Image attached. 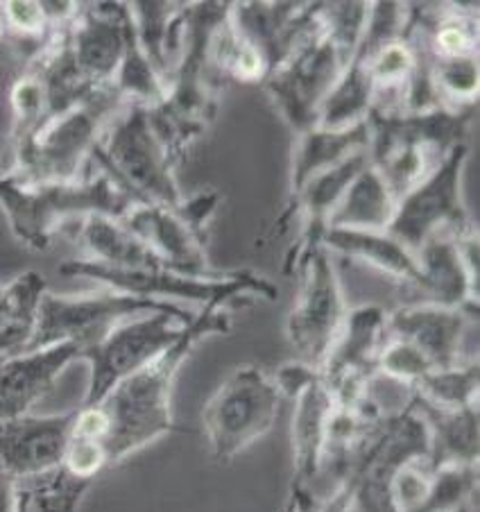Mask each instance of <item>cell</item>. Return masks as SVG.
<instances>
[{
	"label": "cell",
	"mask_w": 480,
	"mask_h": 512,
	"mask_svg": "<svg viewBox=\"0 0 480 512\" xmlns=\"http://www.w3.org/2000/svg\"><path fill=\"white\" fill-rule=\"evenodd\" d=\"M431 372L433 365L426 361L422 352H417L406 340L385 334L379 356H376V374L392 379L401 388L413 390Z\"/></svg>",
	"instance_id": "33"
},
{
	"label": "cell",
	"mask_w": 480,
	"mask_h": 512,
	"mask_svg": "<svg viewBox=\"0 0 480 512\" xmlns=\"http://www.w3.org/2000/svg\"><path fill=\"white\" fill-rule=\"evenodd\" d=\"M295 275L302 277L293 311L286 322V336L299 361L322 370L347 320V302L331 252L320 245L299 261Z\"/></svg>",
	"instance_id": "13"
},
{
	"label": "cell",
	"mask_w": 480,
	"mask_h": 512,
	"mask_svg": "<svg viewBox=\"0 0 480 512\" xmlns=\"http://www.w3.org/2000/svg\"><path fill=\"white\" fill-rule=\"evenodd\" d=\"M372 3H324L322 23L263 80L295 134L317 127L320 109L363 37Z\"/></svg>",
	"instance_id": "2"
},
{
	"label": "cell",
	"mask_w": 480,
	"mask_h": 512,
	"mask_svg": "<svg viewBox=\"0 0 480 512\" xmlns=\"http://www.w3.org/2000/svg\"><path fill=\"white\" fill-rule=\"evenodd\" d=\"M388 313L381 306L365 304L347 313L342 331L331 347L327 361L322 365V379L327 386H338L342 381H374L376 356L385 340Z\"/></svg>",
	"instance_id": "21"
},
{
	"label": "cell",
	"mask_w": 480,
	"mask_h": 512,
	"mask_svg": "<svg viewBox=\"0 0 480 512\" xmlns=\"http://www.w3.org/2000/svg\"><path fill=\"white\" fill-rule=\"evenodd\" d=\"M127 7H130L136 41L161 80L168 82L170 71L182 53L188 3L141 0V3H127Z\"/></svg>",
	"instance_id": "25"
},
{
	"label": "cell",
	"mask_w": 480,
	"mask_h": 512,
	"mask_svg": "<svg viewBox=\"0 0 480 512\" xmlns=\"http://www.w3.org/2000/svg\"><path fill=\"white\" fill-rule=\"evenodd\" d=\"M478 358H465L447 370H433L410 390V395L440 408H465L478 404Z\"/></svg>",
	"instance_id": "29"
},
{
	"label": "cell",
	"mask_w": 480,
	"mask_h": 512,
	"mask_svg": "<svg viewBox=\"0 0 480 512\" xmlns=\"http://www.w3.org/2000/svg\"><path fill=\"white\" fill-rule=\"evenodd\" d=\"M10 109H12V127L7 136V152L16 148L23 139L37 130V127L50 116L48 89L44 75L34 62H25L21 73L16 75L10 89Z\"/></svg>",
	"instance_id": "28"
},
{
	"label": "cell",
	"mask_w": 480,
	"mask_h": 512,
	"mask_svg": "<svg viewBox=\"0 0 480 512\" xmlns=\"http://www.w3.org/2000/svg\"><path fill=\"white\" fill-rule=\"evenodd\" d=\"M68 62L87 87H111L127 44V3L80 5L62 30Z\"/></svg>",
	"instance_id": "15"
},
{
	"label": "cell",
	"mask_w": 480,
	"mask_h": 512,
	"mask_svg": "<svg viewBox=\"0 0 480 512\" xmlns=\"http://www.w3.org/2000/svg\"><path fill=\"white\" fill-rule=\"evenodd\" d=\"M0 12L7 25V32L30 44L44 46L53 34V25L48 21L44 0H7L0 3Z\"/></svg>",
	"instance_id": "34"
},
{
	"label": "cell",
	"mask_w": 480,
	"mask_h": 512,
	"mask_svg": "<svg viewBox=\"0 0 480 512\" xmlns=\"http://www.w3.org/2000/svg\"><path fill=\"white\" fill-rule=\"evenodd\" d=\"M91 485L73 479L62 467L19 483L21 512H77Z\"/></svg>",
	"instance_id": "30"
},
{
	"label": "cell",
	"mask_w": 480,
	"mask_h": 512,
	"mask_svg": "<svg viewBox=\"0 0 480 512\" xmlns=\"http://www.w3.org/2000/svg\"><path fill=\"white\" fill-rule=\"evenodd\" d=\"M75 408L57 415H23L0 422V472L23 483L62 465Z\"/></svg>",
	"instance_id": "17"
},
{
	"label": "cell",
	"mask_w": 480,
	"mask_h": 512,
	"mask_svg": "<svg viewBox=\"0 0 480 512\" xmlns=\"http://www.w3.org/2000/svg\"><path fill=\"white\" fill-rule=\"evenodd\" d=\"M428 302L478 315V232L435 236L417 252Z\"/></svg>",
	"instance_id": "18"
},
{
	"label": "cell",
	"mask_w": 480,
	"mask_h": 512,
	"mask_svg": "<svg viewBox=\"0 0 480 512\" xmlns=\"http://www.w3.org/2000/svg\"><path fill=\"white\" fill-rule=\"evenodd\" d=\"M394 211H397V198L370 164L342 195L329 218V229L388 232Z\"/></svg>",
	"instance_id": "27"
},
{
	"label": "cell",
	"mask_w": 480,
	"mask_h": 512,
	"mask_svg": "<svg viewBox=\"0 0 480 512\" xmlns=\"http://www.w3.org/2000/svg\"><path fill=\"white\" fill-rule=\"evenodd\" d=\"M469 161V143H458L424 182L397 200L388 234L419 252L435 236H467L476 232L462 200V175Z\"/></svg>",
	"instance_id": "11"
},
{
	"label": "cell",
	"mask_w": 480,
	"mask_h": 512,
	"mask_svg": "<svg viewBox=\"0 0 480 512\" xmlns=\"http://www.w3.org/2000/svg\"><path fill=\"white\" fill-rule=\"evenodd\" d=\"M476 320L467 309L424 302L388 313V336L401 338L422 352L433 370H447L465 361L462 340H465L469 322Z\"/></svg>",
	"instance_id": "20"
},
{
	"label": "cell",
	"mask_w": 480,
	"mask_h": 512,
	"mask_svg": "<svg viewBox=\"0 0 480 512\" xmlns=\"http://www.w3.org/2000/svg\"><path fill=\"white\" fill-rule=\"evenodd\" d=\"M7 37V25H5V19H3V12H0V39Z\"/></svg>",
	"instance_id": "38"
},
{
	"label": "cell",
	"mask_w": 480,
	"mask_h": 512,
	"mask_svg": "<svg viewBox=\"0 0 480 512\" xmlns=\"http://www.w3.org/2000/svg\"><path fill=\"white\" fill-rule=\"evenodd\" d=\"M428 75H431L437 102L447 109H471L478 105L480 93V66L478 57L431 59L428 57Z\"/></svg>",
	"instance_id": "31"
},
{
	"label": "cell",
	"mask_w": 480,
	"mask_h": 512,
	"mask_svg": "<svg viewBox=\"0 0 480 512\" xmlns=\"http://www.w3.org/2000/svg\"><path fill=\"white\" fill-rule=\"evenodd\" d=\"M48 290L46 279L37 270H28L0 286V331L19 324H34L37 306Z\"/></svg>",
	"instance_id": "32"
},
{
	"label": "cell",
	"mask_w": 480,
	"mask_h": 512,
	"mask_svg": "<svg viewBox=\"0 0 480 512\" xmlns=\"http://www.w3.org/2000/svg\"><path fill=\"white\" fill-rule=\"evenodd\" d=\"M64 277L89 279L116 293L154 302H195L200 309L204 306H222L234 311L252 304L254 300L277 302L279 288L254 270L218 272L213 277H195L170 268L154 270H120L107 268L87 259L64 261L59 266Z\"/></svg>",
	"instance_id": "7"
},
{
	"label": "cell",
	"mask_w": 480,
	"mask_h": 512,
	"mask_svg": "<svg viewBox=\"0 0 480 512\" xmlns=\"http://www.w3.org/2000/svg\"><path fill=\"white\" fill-rule=\"evenodd\" d=\"M127 105L114 87L93 91L89 98L46 118L28 139L5 155L0 170L21 182H75Z\"/></svg>",
	"instance_id": "6"
},
{
	"label": "cell",
	"mask_w": 480,
	"mask_h": 512,
	"mask_svg": "<svg viewBox=\"0 0 480 512\" xmlns=\"http://www.w3.org/2000/svg\"><path fill=\"white\" fill-rule=\"evenodd\" d=\"M109 175L134 202L177 207L184 200L177 182V161L154 130L148 107L127 105L93 152Z\"/></svg>",
	"instance_id": "8"
},
{
	"label": "cell",
	"mask_w": 480,
	"mask_h": 512,
	"mask_svg": "<svg viewBox=\"0 0 480 512\" xmlns=\"http://www.w3.org/2000/svg\"><path fill=\"white\" fill-rule=\"evenodd\" d=\"M30 334H32V324H19V327L0 331V358L23 352L25 343L30 340Z\"/></svg>",
	"instance_id": "36"
},
{
	"label": "cell",
	"mask_w": 480,
	"mask_h": 512,
	"mask_svg": "<svg viewBox=\"0 0 480 512\" xmlns=\"http://www.w3.org/2000/svg\"><path fill=\"white\" fill-rule=\"evenodd\" d=\"M231 331V311L222 306H204L195 313V320L186 324L182 338L166 349L148 368L132 374L100 401L105 415V454L109 467L123 463L136 451L145 449L164 435L177 429L173 417L175 379L188 356L204 338Z\"/></svg>",
	"instance_id": "1"
},
{
	"label": "cell",
	"mask_w": 480,
	"mask_h": 512,
	"mask_svg": "<svg viewBox=\"0 0 480 512\" xmlns=\"http://www.w3.org/2000/svg\"><path fill=\"white\" fill-rule=\"evenodd\" d=\"M231 5L234 3H188L182 53L170 71L166 96L157 107L148 109L154 130L177 164L216 123L222 80L211 62V41Z\"/></svg>",
	"instance_id": "3"
},
{
	"label": "cell",
	"mask_w": 480,
	"mask_h": 512,
	"mask_svg": "<svg viewBox=\"0 0 480 512\" xmlns=\"http://www.w3.org/2000/svg\"><path fill=\"white\" fill-rule=\"evenodd\" d=\"M184 327L170 313H145L120 322L98 343L84 347L82 361L89 363L91 374L82 406L100 404L120 381L148 368L182 338Z\"/></svg>",
	"instance_id": "14"
},
{
	"label": "cell",
	"mask_w": 480,
	"mask_h": 512,
	"mask_svg": "<svg viewBox=\"0 0 480 512\" xmlns=\"http://www.w3.org/2000/svg\"><path fill=\"white\" fill-rule=\"evenodd\" d=\"M293 401V485L286 506L295 512H311L322 503L315 490L322 481V460L336 397L317 372L295 392Z\"/></svg>",
	"instance_id": "16"
},
{
	"label": "cell",
	"mask_w": 480,
	"mask_h": 512,
	"mask_svg": "<svg viewBox=\"0 0 480 512\" xmlns=\"http://www.w3.org/2000/svg\"><path fill=\"white\" fill-rule=\"evenodd\" d=\"M220 200L222 195L218 191H202L195 198H184L177 207L134 204L120 223L152 247L173 270L195 277H213L220 270L211 266L207 254L209 220Z\"/></svg>",
	"instance_id": "12"
},
{
	"label": "cell",
	"mask_w": 480,
	"mask_h": 512,
	"mask_svg": "<svg viewBox=\"0 0 480 512\" xmlns=\"http://www.w3.org/2000/svg\"><path fill=\"white\" fill-rule=\"evenodd\" d=\"M351 506H354V481H351L349 476V479L342 481L338 488L311 512H351ZM286 512H295V510H290L286 506Z\"/></svg>",
	"instance_id": "35"
},
{
	"label": "cell",
	"mask_w": 480,
	"mask_h": 512,
	"mask_svg": "<svg viewBox=\"0 0 480 512\" xmlns=\"http://www.w3.org/2000/svg\"><path fill=\"white\" fill-rule=\"evenodd\" d=\"M476 107L426 109V112H370V164L383 177L397 200L447 159L458 143H465Z\"/></svg>",
	"instance_id": "4"
},
{
	"label": "cell",
	"mask_w": 480,
	"mask_h": 512,
	"mask_svg": "<svg viewBox=\"0 0 480 512\" xmlns=\"http://www.w3.org/2000/svg\"><path fill=\"white\" fill-rule=\"evenodd\" d=\"M75 361H82V345L77 343H59L0 358V422L30 415Z\"/></svg>",
	"instance_id": "19"
},
{
	"label": "cell",
	"mask_w": 480,
	"mask_h": 512,
	"mask_svg": "<svg viewBox=\"0 0 480 512\" xmlns=\"http://www.w3.org/2000/svg\"><path fill=\"white\" fill-rule=\"evenodd\" d=\"M284 395L261 365H240L220 383L202 411L211 454L229 463L272 431Z\"/></svg>",
	"instance_id": "10"
},
{
	"label": "cell",
	"mask_w": 480,
	"mask_h": 512,
	"mask_svg": "<svg viewBox=\"0 0 480 512\" xmlns=\"http://www.w3.org/2000/svg\"><path fill=\"white\" fill-rule=\"evenodd\" d=\"M134 202L100 170L75 182H21L0 170V211L16 241L37 252H46L68 220L89 216L123 218Z\"/></svg>",
	"instance_id": "5"
},
{
	"label": "cell",
	"mask_w": 480,
	"mask_h": 512,
	"mask_svg": "<svg viewBox=\"0 0 480 512\" xmlns=\"http://www.w3.org/2000/svg\"><path fill=\"white\" fill-rule=\"evenodd\" d=\"M367 148H370L367 123H358L347 130L313 127L304 134H297L293 166H290V195H295L311 177L338 166L342 159Z\"/></svg>",
	"instance_id": "26"
},
{
	"label": "cell",
	"mask_w": 480,
	"mask_h": 512,
	"mask_svg": "<svg viewBox=\"0 0 480 512\" xmlns=\"http://www.w3.org/2000/svg\"><path fill=\"white\" fill-rule=\"evenodd\" d=\"M428 429V467L478 465V404L440 408L415 395L408 397Z\"/></svg>",
	"instance_id": "22"
},
{
	"label": "cell",
	"mask_w": 480,
	"mask_h": 512,
	"mask_svg": "<svg viewBox=\"0 0 480 512\" xmlns=\"http://www.w3.org/2000/svg\"><path fill=\"white\" fill-rule=\"evenodd\" d=\"M0 512H21L19 483L0 472Z\"/></svg>",
	"instance_id": "37"
},
{
	"label": "cell",
	"mask_w": 480,
	"mask_h": 512,
	"mask_svg": "<svg viewBox=\"0 0 480 512\" xmlns=\"http://www.w3.org/2000/svg\"><path fill=\"white\" fill-rule=\"evenodd\" d=\"M77 243L84 250V259L120 270H154L170 268L161 256L132 234L118 218L89 216L80 220ZM173 270V268H170Z\"/></svg>",
	"instance_id": "24"
},
{
	"label": "cell",
	"mask_w": 480,
	"mask_h": 512,
	"mask_svg": "<svg viewBox=\"0 0 480 512\" xmlns=\"http://www.w3.org/2000/svg\"><path fill=\"white\" fill-rule=\"evenodd\" d=\"M322 245L347 259H356L365 266L383 272L419 290L422 272H419L417 254L401 245L388 232H363V229H327Z\"/></svg>",
	"instance_id": "23"
},
{
	"label": "cell",
	"mask_w": 480,
	"mask_h": 512,
	"mask_svg": "<svg viewBox=\"0 0 480 512\" xmlns=\"http://www.w3.org/2000/svg\"><path fill=\"white\" fill-rule=\"evenodd\" d=\"M145 313H170L182 324H191L195 318V311L184 309L182 304L143 300L109 288L89 295H55L46 290L23 352L59 343H77L84 349L105 338L120 322Z\"/></svg>",
	"instance_id": "9"
}]
</instances>
